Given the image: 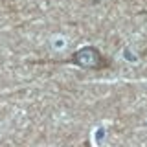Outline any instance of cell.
I'll return each instance as SVG.
<instances>
[{"mask_svg": "<svg viewBox=\"0 0 147 147\" xmlns=\"http://www.w3.org/2000/svg\"><path fill=\"white\" fill-rule=\"evenodd\" d=\"M50 63L74 64V66L81 68V70H88V72H103V70H109V68L114 66L112 59L107 57L96 46H83V48L76 50L74 53H70V57L63 59V61H50Z\"/></svg>", "mask_w": 147, "mask_h": 147, "instance_id": "cell-1", "label": "cell"}]
</instances>
